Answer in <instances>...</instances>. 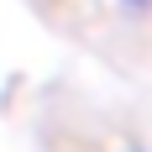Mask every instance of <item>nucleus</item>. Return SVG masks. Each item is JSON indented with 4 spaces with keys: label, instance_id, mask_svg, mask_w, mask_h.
<instances>
[{
    "label": "nucleus",
    "instance_id": "nucleus-1",
    "mask_svg": "<svg viewBox=\"0 0 152 152\" xmlns=\"http://www.w3.org/2000/svg\"><path fill=\"white\" fill-rule=\"evenodd\" d=\"M121 5H131V11H152V0H121Z\"/></svg>",
    "mask_w": 152,
    "mask_h": 152
}]
</instances>
